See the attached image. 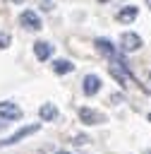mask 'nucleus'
I'll use <instances>...</instances> for the list:
<instances>
[{
  "instance_id": "4",
  "label": "nucleus",
  "mask_w": 151,
  "mask_h": 154,
  "mask_svg": "<svg viewBox=\"0 0 151 154\" xmlns=\"http://www.w3.org/2000/svg\"><path fill=\"white\" fill-rule=\"evenodd\" d=\"M0 118L2 120H17V118H22V108L17 106V103H12V101H0Z\"/></svg>"
},
{
  "instance_id": "18",
  "label": "nucleus",
  "mask_w": 151,
  "mask_h": 154,
  "mask_svg": "<svg viewBox=\"0 0 151 154\" xmlns=\"http://www.w3.org/2000/svg\"><path fill=\"white\" fill-rule=\"evenodd\" d=\"M98 2H108V0H98Z\"/></svg>"
},
{
  "instance_id": "16",
  "label": "nucleus",
  "mask_w": 151,
  "mask_h": 154,
  "mask_svg": "<svg viewBox=\"0 0 151 154\" xmlns=\"http://www.w3.org/2000/svg\"><path fill=\"white\" fill-rule=\"evenodd\" d=\"M12 2H24V0H12Z\"/></svg>"
},
{
  "instance_id": "1",
  "label": "nucleus",
  "mask_w": 151,
  "mask_h": 154,
  "mask_svg": "<svg viewBox=\"0 0 151 154\" xmlns=\"http://www.w3.org/2000/svg\"><path fill=\"white\" fill-rule=\"evenodd\" d=\"M38 130H41V123H34V125H24V128H19L14 135H10V137L0 140V147H10V144H17L19 140H24V137H29V135H34V132H38Z\"/></svg>"
},
{
  "instance_id": "7",
  "label": "nucleus",
  "mask_w": 151,
  "mask_h": 154,
  "mask_svg": "<svg viewBox=\"0 0 151 154\" xmlns=\"http://www.w3.org/2000/svg\"><path fill=\"white\" fill-rule=\"evenodd\" d=\"M34 55H36L38 60H48V58L53 55V43H48V41H36V43H34Z\"/></svg>"
},
{
  "instance_id": "15",
  "label": "nucleus",
  "mask_w": 151,
  "mask_h": 154,
  "mask_svg": "<svg viewBox=\"0 0 151 154\" xmlns=\"http://www.w3.org/2000/svg\"><path fill=\"white\" fill-rule=\"evenodd\" d=\"M74 144H86V137H84V135H77V137H74Z\"/></svg>"
},
{
  "instance_id": "9",
  "label": "nucleus",
  "mask_w": 151,
  "mask_h": 154,
  "mask_svg": "<svg viewBox=\"0 0 151 154\" xmlns=\"http://www.w3.org/2000/svg\"><path fill=\"white\" fill-rule=\"evenodd\" d=\"M96 51L101 53V55H105V58H115V43L113 41H108V38H96Z\"/></svg>"
},
{
  "instance_id": "5",
  "label": "nucleus",
  "mask_w": 151,
  "mask_h": 154,
  "mask_svg": "<svg viewBox=\"0 0 151 154\" xmlns=\"http://www.w3.org/2000/svg\"><path fill=\"white\" fill-rule=\"evenodd\" d=\"M79 120H81L84 125H96V123H103V116H101L98 111L89 108V106H81V108H79Z\"/></svg>"
},
{
  "instance_id": "17",
  "label": "nucleus",
  "mask_w": 151,
  "mask_h": 154,
  "mask_svg": "<svg viewBox=\"0 0 151 154\" xmlns=\"http://www.w3.org/2000/svg\"><path fill=\"white\" fill-rule=\"evenodd\" d=\"M58 154H70V152H58Z\"/></svg>"
},
{
  "instance_id": "8",
  "label": "nucleus",
  "mask_w": 151,
  "mask_h": 154,
  "mask_svg": "<svg viewBox=\"0 0 151 154\" xmlns=\"http://www.w3.org/2000/svg\"><path fill=\"white\" fill-rule=\"evenodd\" d=\"M137 14H139V7H137V5H127V7H122V10L117 12V22H120V24H129V22H134Z\"/></svg>"
},
{
  "instance_id": "3",
  "label": "nucleus",
  "mask_w": 151,
  "mask_h": 154,
  "mask_svg": "<svg viewBox=\"0 0 151 154\" xmlns=\"http://www.w3.org/2000/svg\"><path fill=\"white\" fill-rule=\"evenodd\" d=\"M19 24L24 26V29H31V31H38L41 29V17L34 12V10H24L22 14H19Z\"/></svg>"
},
{
  "instance_id": "19",
  "label": "nucleus",
  "mask_w": 151,
  "mask_h": 154,
  "mask_svg": "<svg viewBox=\"0 0 151 154\" xmlns=\"http://www.w3.org/2000/svg\"><path fill=\"white\" fill-rule=\"evenodd\" d=\"M149 120H151V113H149Z\"/></svg>"
},
{
  "instance_id": "2",
  "label": "nucleus",
  "mask_w": 151,
  "mask_h": 154,
  "mask_svg": "<svg viewBox=\"0 0 151 154\" xmlns=\"http://www.w3.org/2000/svg\"><path fill=\"white\" fill-rule=\"evenodd\" d=\"M141 36L139 34H134V31H125L122 36H120V48L125 51V53H132V51H139L141 48Z\"/></svg>"
},
{
  "instance_id": "10",
  "label": "nucleus",
  "mask_w": 151,
  "mask_h": 154,
  "mask_svg": "<svg viewBox=\"0 0 151 154\" xmlns=\"http://www.w3.org/2000/svg\"><path fill=\"white\" fill-rule=\"evenodd\" d=\"M38 116H41V120H46V123H50V120H55L58 118V108L50 103V101H46L41 108H38Z\"/></svg>"
},
{
  "instance_id": "11",
  "label": "nucleus",
  "mask_w": 151,
  "mask_h": 154,
  "mask_svg": "<svg viewBox=\"0 0 151 154\" xmlns=\"http://www.w3.org/2000/svg\"><path fill=\"white\" fill-rule=\"evenodd\" d=\"M53 70H55L58 75H67V72H72V70H74V63H70V60L60 58V60H55V63H53Z\"/></svg>"
},
{
  "instance_id": "12",
  "label": "nucleus",
  "mask_w": 151,
  "mask_h": 154,
  "mask_svg": "<svg viewBox=\"0 0 151 154\" xmlns=\"http://www.w3.org/2000/svg\"><path fill=\"white\" fill-rule=\"evenodd\" d=\"M108 72H110V75H113V77H115V79H117L120 84H127V79H129V72H127L125 67H117V65H110V67H108Z\"/></svg>"
},
{
  "instance_id": "14",
  "label": "nucleus",
  "mask_w": 151,
  "mask_h": 154,
  "mask_svg": "<svg viewBox=\"0 0 151 154\" xmlns=\"http://www.w3.org/2000/svg\"><path fill=\"white\" fill-rule=\"evenodd\" d=\"M41 10H46V12L53 10V0H43V2H41Z\"/></svg>"
},
{
  "instance_id": "6",
  "label": "nucleus",
  "mask_w": 151,
  "mask_h": 154,
  "mask_svg": "<svg viewBox=\"0 0 151 154\" xmlns=\"http://www.w3.org/2000/svg\"><path fill=\"white\" fill-rule=\"evenodd\" d=\"M81 89H84L86 96L98 94V91H101V77H98V75H86L84 82H81Z\"/></svg>"
},
{
  "instance_id": "13",
  "label": "nucleus",
  "mask_w": 151,
  "mask_h": 154,
  "mask_svg": "<svg viewBox=\"0 0 151 154\" xmlns=\"http://www.w3.org/2000/svg\"><path fill=\"white\" fill-rule=\"evenodd\" d=\"M10 41H12V38H10V34L0 31V48H7V46H10Z\"/></svg>"
},
{
  "instance_id": "20",
  "label": "nucleus",
  "mask_w": 151,
  "mask_h": 154,
  "mask_svg": "<svg viewBox=\"0 0 151 154\" xmlns=\"http://www.w3.org/2000/svg\"><path fill=\"white\" fill-rule=\"evenodd\" d=\"M146 154H151V152H146Z\"/></svg>"
}]
</instances>
